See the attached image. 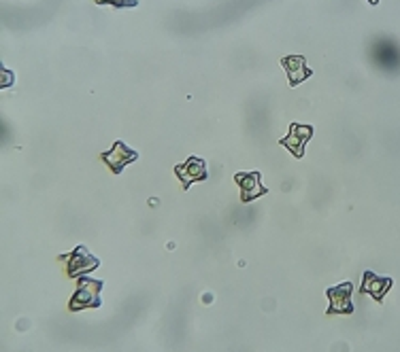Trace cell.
<instances>
[{
  "label": "cell",
  "instance_id": "obj_11",
  "mask_svg": "<svg viewBox=\"0 0 400 352\" xmlns=\"http://www.w3.org/2000/svg\"><path fill=\"white\" fill-rule=\"evenodd\" d=\"M96 5H111V7H137L139 0H96Z\"/></svg>",
  "mask_w": 400,
  "mask_h": 352
},
{
  "label": "cell",
  "instance_id": "obj_1",
  "mask_svg": "<svg viewBox=\"0 0 400 352\" xmlns=\"http://www.w3.org/2000/svg\"><path fill=\"white\" fill-rule=\"evenodd\" d=\"M102 289V282L100 280H90V278H84L79 282L68 307L70 310H84V307H98L100 305V293Z\"/></svg>",
  "mask_w": 400,
  "mask_h": 352
},
{
  "label": "cell",
  "instance_id": "obj_7",
  "mask_svg": "<svg viewBox=\"0 0 400 352\" xmlns=\"http://www.w3.org/2000/svg\"><path fill=\"white\" fill-rule=\"evenodd\" d=\"M328 297H330V312H337V314L351 312V285H341L337 289H330Z\"/></svg>",
  "mask_w": 400,
  "mask_h": 352
},
{
  "label": "cell",
  "instance_id": "obj_6",
  "mask_svg": "<svg viewBox=\"0 0 400 352\" xmlns=\"http://www.w3.org/2000/svg\"><path fill=\"white\" fill-rule=\"evenodd\" d=\"M102 159L111 166L113 172H122V168L137 159V153L130 151L124 143H115L111 151L102 153Z\"/></svg>",
  "mask_w": 400,
  "mask_h": 352
},
{
  "label": "cell",
  "instance_id": "obj_4",
  "mask_svg": "<svg viewBox=\"0 0 400 352\" xmlns=\"http://www.w3.org/2000/svg\"><path fill=\"white\" fill-rule=\"evenodd\" d=\"M311 134H313V127L292 123V127H290V134L282 141V145H284V147H288V149L292 151V155L302 157L305 145H307V141L311 138Z\"/></svg>",
  "mask_w": 400,
  "mask_h": 352
},
{
  "label": "cell",
  "instance_id": "obj_3",
  "mask_svg": "<svg viewBox=\"0 0 400 352\" xmlns=\"http://www.w3.org/2000/svg\"><path fill=\"white\" fill-rule=\"evenodd\" d=\"M373 58L385 70H396L400 66V49H398V45H394L392 40H385V38L375 42Z\"/></svg>",
  "mask_w": 400,
  "mask_h": 352
},
{
  "label": "cell",
  "instance_id": "obj_12",
  "mask_svg": "<svg viewBox=\"0 0 400 352\" xmlns=\"http://www.w3.org/2000/svg\"><path fill=\"white\" fill-rule=\"evenodd\" d=\"M371 3H377V0H371Z\"/></svg>",
  "mask_w": 400,
  "mask_h": 352
},
{
  "label": "cell",
  "instance_id": "obj_9",
  "mask_svg": "<svg viewBox=\"0 0 400 352\" xmlns=\"http://www.w3.org/2000/svg\"><path fill=\"white\" fill-rule=\"evenodd\" d=\"M282 66L286 68V72L290 74V85H298V83H302L311 72H309V68L305 66V58H300V56H288V58H284L282 60Z\"/></svg>",
  "mask_w": 400,
  "mask_h": 352
},
{
  "label": "cell",
  "instance_id": "obj_2",
  "mask_svg": "<svg viewBox=\"0 0 400 352\" xmlns=\"http://www.w3.org/2000/svg\"><path fill=\"white\" fill-rule=\"evenodd\" d=\"M66 259V272L68 276H79V274H86L94 268H98V259L92 257L84 246H79L77 250H72Z\"/></svg>",
  "mask_w": 400,
  "mask_h": 352
},
{
  "label": "cell",
  "instance_id": "obj_10",
  "mask_svg": "<svg viewBox=\"0 0 400 352\" xmlns=\"http://www.w3.org/2000/svg\"><path fill=\"white\" fill-rule=\"evenodd\" d=\"M390 278H379V276H375V274H367L364 276V282H362V291L364 293H369V295H373L375 299H381L383 297V293L390 289Z\"/></svg>",
  "mask_w": 400,
  "mask_h": 352
},
{
  "label": "cell",
  "instance_id": "obj_8",
  "mask_svg": "<svg viewBox=\"0 0 400 352\" xmlns=\"http://www.w3.org/2000/svg\"><path fill=\"white\" fill-rule=\"evenodd\" d=\"M236 181L241 185L243 191V200H254L262 193H266V189L260 183V174L258 172H249V174H236Z\"/></svg>",
  "mask_w": 400,
  "mask_h": 352
},
{
  "label": "cell",
  "instance_id": "obj_5",
  "mask_svg": "<svg viewBox=\"0 0 400 352\" xmlns=\"http://www.w3.org/2000/svg\"><path fill=\"white\" fill-rule=\"evenodd\" d=\"M177 176L183 181V187L187 189L194 181H203L207 176V170H205V161L198 159V157H190L185 163L177 166Z\"/></svg>",
  "mask_w": 400,
  "mask_h": 352
}]
</instances>
